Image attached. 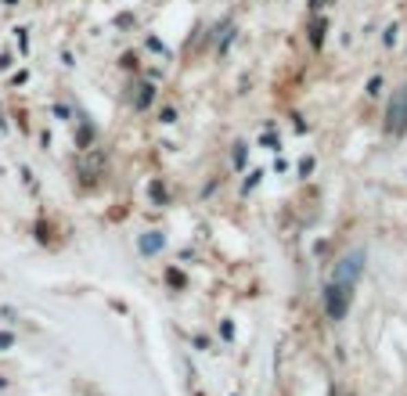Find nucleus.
Wrapping results in <instances>:
<instances>
[{"label": "nucleus", "mask_w": 407, "mask_h": 396, "mask_svg": "<svg viewBox=\"0 0 407 396\" xmlns=\"http://www.w3.org/2000/svg\"><path fill=\"white\" fill-rule=\"evenodd\" d=\"M360 260H364V252H354V256H346L339 263V271H335V281H343V285H354L357 274H360Z\"/></svg>", "instance_id": "nucleus-3"}, {"label": "nucleus", "mask_w": 407, "mask_h": 396, "mask_svg": "<svg viewBox=\"0 0 407 396\" xmlns=\"http://www.w3.org/2000/svg\"><path fill=\"white\" fill-rule=\"evenodd\" d=\"M349 292H354V285H343V281H332V285L325 288V314H328L332 321H339V317L346 314Z\"/></svg>", "instance_id": "nucleus-1"}, {"label": "nucleus", "mask_w": 407, "mask_h": 396, "mask_svg": "<svg viewBox=\"0 0 407 396\" xmlns=\"http://www.w3.org/2000/svg\"><path fill=\"white\" fill-rule=\"evenodd\" d=\"M386 130H389V134H404V130H407V87H400L397 94H393Z\"/></svg>", "instance_id": "nucleus-2"}]
</instances>
